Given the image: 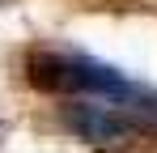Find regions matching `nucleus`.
Listing matches in <instances>:
<instances>
[{"label":"nucleus","mask_w":157,"mask_h":153,"mask_svg":"<svg viewBox=\"0 0 157 153\" xmlns=\"http://www.w3.org/2000/svg\"><path fill=\"white\" fill-rule=\"evenodd\" d=\"M26 73H30V85L43 94H77V89H110L115 85L110 76H89L81 64H68L51 51H34L26 60Z\"/></svg>","instance_id":"f257e3e1"},{"label":"nucleus","mask_w":157,"mask_h":153,"mask_svg":"<svg viewBox=\"0 0 157 153\" xmlns=\"http://www.w3.org/2000/svg\"><path fill=\"white\" fill-rule=\"evenodd\" d=\"M64 124L85 132V136H94V140H110V136H123L128 132V119H119V115H110V111H98V106H64Z\"/></svg>","instance_id":"f03ea898"}]
</instances>
